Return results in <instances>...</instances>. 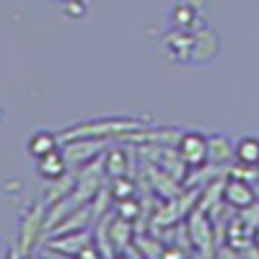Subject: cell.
I'll return each instance as SVG.
<instances>
[{"label":"cell","instance_id":"6","mask_svg":"<svg viewBox=\"0 0 259 259\" xmlns=\"http://www.w3.org/2000/svg\"><path fill=\"white\" fill-rule=\"evenodd\" d=\"M57 148H60L57 135L50 133V130H36V133L29 138V143H26V150H29L31 158H41V156L52 153V150H57Z\"/></svg>","mask_w":259,"mask_h":259},{"label":"cell","instance_id":"11","mask_svg":"<svg viewBox=\"0 0 259 259\" xmlns=\"http://www.w3.org/2000/svg\"><path fill=\"white\" fill-rule=\"evenodd\" d=\"M119 215H122V218H135V215H138V202L135 200H119Z\"/></svg>","mask_w":259,"mask_h":259},{"label":"cell","instance_id":"1","mask_svg":"<svg viewBox=\"0 0 259 259\" xmlns=\"http://www.w3.org/2000/svg\"><path fill=\"white\" fill-rule=\"evenodd\" d=\"M179 156L187 166L200 168L210 158V140L200 133H184L179 140Z\"/></svg>","mask_w":259,"mask_h":259},{"label":"cell","instance_id":"14","mask_svg":"<svg viewBox=\"0 0 259 259\" xmlns=\"http://www.w3.org/2000/svg\"><path fill=\"white\" fill-rule=\"evenodd\" d=\"M26 259H39V256H26Z\"/></svg>","mask_w":259,"mask_h":259},{"label":"cell","instance_id":"8","mask_svg":"<svg viewBox=\"0 0 259 259\" xmlns=\"http://www.w3.org/2000/svg\"><path fill=\"white\" fill-rule=\"evenodd\" d=\"M50 246H52L55 251L80 254V249H85V233H78V236H60V239L50 241Z\"/></svg>","mask_w":259,"mask_h":259},{"label":"cell","instance_id":"9","mask_svg":"<svg viewBox=\"0 0 259 259\" xmlns=\"http://www.w3.org/2000/svg\"><path fill=\"white\" fill-rule=\"evenodd\" d=\"M106 174L112 179H119L124 177V153L122 150H112L109 158H106Z\"/></svg>","mask_w":259,"mask_h":259},{"label":"cell","instance_id":"2","mask_svg":"<svg viewBox=\"0 0 259 259\" xmlns=\"http://www.w3.org/2000/svg\"><path fill=\"white\" fill-rule=\"evenodd\" d=\"M163 47L168 57H174L177 62H187L194 55V34L187 29H174L163 36Z\"/></svg>","mask_w":259,"mask_h":259},{"label":"cell","instance_id":"12","mask_svg":"<svg viewBox=\"0 0 259 259\" xmlns=\"http://www.w3.org/2000/svg\"><path fill=\"white\" fill-rule=\"evenodd\" d=\"M251 239H254V244H256V249H259V226L254 228V233H251Z\"/></svg>","mask_w":259,"mask_h":259},{"label":"cell","instance_id":"4","mask_svg":"<svg viewBox=\"0 0 259 259\" xmlns=\"http://www.w3.org/2000/svg\"><path fill=\"white\" fill-rule=\"evenodd\" d=\"M41 218H45V205H34L31 212H26L24 223H21V254H26L29 246L36 241V236L41 231Z\"/></svg>","mask_w":259,"mask_h":259},{"label":"cell","instance_id":"10","mask_svg":"<svg viewBox=\"0 0 259 259\" xmlns=\"http://www.w3.org/2000/svg\"><path fill=\"white\" fill-rule=\"evenodd\" d=\"M112 197H114V200H127V197H133V184H127V179H124V177L114 179Z\"/></svg>","mask_w":259,"mask_h":259},{"label":"cell","instance_id":"7","mask_svg":"<svg viewBox=\"0 0 259 259\" xmlns=\"http://www.w3.org/2000/svg\"><path fill=\"white\" fill-rule=\"evenodd\" d=\"M236 161L246 168H256L259 166V138L256 135H244L239 143H236V150H233Z\"/></svg>","mask_w":259,"mask_h":259},{"label":"cell","instance_id":"5","mask_svg":"<svg viewBox=\"0 0 259 259\" xmlns=\"http://www.w3.org/2000/svg\"><path fill=\"white\" fill-rule=\"evenodd\" d=\"M223 197L236 210H244V207H251L254 205V189L246 182H241V179H231L226 184V189H223Z\"/></svg>","mask_w":259,"mask_h":259},{"label":"cell","instance_id":"3","mask_svg":"<svg viewBox=\"0 0 259 259\" xmlns=\"http://www.w3.org/2000/svg\"><path fill=\"white\" fill-rule=\"evenodd\" d=\"M36 174L45 179V182H60L68 174V156L62 150H52V153L36 158Z\"/></svg>","mask_w":259,"mask_h":259},{"label":"cell","instance_id":"13","mask_svg":"<svg viewBox=\"0 0 259 259\" xmlns=\"http://www.w3.org/2000/svg\"><path fill=\"white\" fill-rule=\"evenodd\" d=\"M11 259H18V254H16V251H11Z\"/></svg>","mask_w":259,"mask_h":259}]
</instances>
